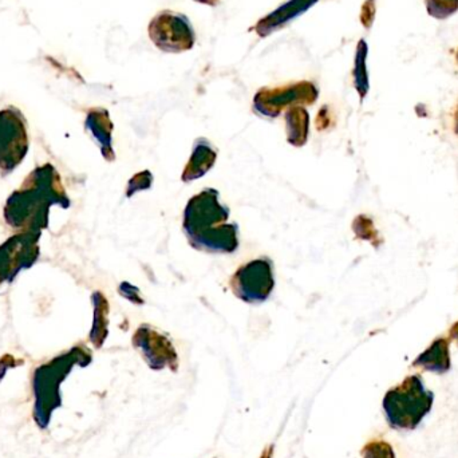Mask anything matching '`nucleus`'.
Instances as JSON below:
<instances>
[{
  "mask_svg": "<svg viewBox=\"0 0 458 458\" xmlns=\"http://www.w3.org/2000/svg\"><path fill=\"white\" fill-rule=\"evenodd\" d=\"M70 206L61 176L53 165L38 166L5 201L4 220L18 233H40L48 225L50 207Z\"/></svg>",
  "mask_w": 458,
  "mask_h": 458,
  "instance_id": "f257e3e1",
  "label": "nucleus"
},
{
  "mask_svg": "<svg viewBox=\"0 0 458 458\" xmlns=\"http://www.w3.org/2000/svg\"><path fill=\"white\" fill-rule=\"evenodd\" d=\"M228 209L220 203L216 191H203L191 199L184 214L191 244L206 252H233L239 245L237 228L228 225Z\"/></svg>",
  "mask_w": 458,
  "mask_h": 458,
  "instance_id": "f03ea898",
  "label": "nucleus"
},
{
  "mask_svg": "<svg viewBox=\"0 0 458 458\" xmlns=\"http://www.w3.org/2000/svg\"><path fill=\"white\" fill-rule=\"evenodd\" d=\"M91 352L83 344H77L67 352L56 355L53 360L35 369L31 377L32 420L38 429L46 430L50 427L54 411L62 408L61 386L75 366L86 368L90 365Z\"/></svg>",
  "mask_w": 458,
  "mask_h": 458,
  "instance_id": "7ed1b4c3",
  "label": "nucleus"
},
{
  "mask_svg": "<svg viewBox=\"0 0 458 458\" xmlns=\"http://www.w3.org/2000/svg\"><path fill=\"white\" fill-rule=\"evenodd\" d=\"M435 394L425 389L420 376H411L386 393L384 411L387 424L395 430H413L432 411Z\"/></svg>",
  "mask_w": 458,
  "mask_h": 458,
  "instance_id": "20e7f679",
  "label": "nucleus"
},
{
  "mask_svg": "<svg viewBox=\"0 0 458 458\" xmlns=\"http://www.w3.org/2000/svg\"><path fill=\"white\" fill-rule=\"evenodd\" d=\"M27 123L21 110H0V174L15 171L29 152Z\"/></svg>",
  "mask_w": 458,
  "mask_h": 458,
  "instance_id": "39448f33",
  "label": "nucleus"
},
{
  "mask_svg": "<svg viewBox=\"0 0 458 458\" xmlns=\"http://www.w3.org/2000/svg\"><path fill=\"white\" fill-rule=\"evenodd\" d=\"M152 42L164 53H182L195 45V31L188 18L172 11H163L149 24Z\"/></svg>",
  "mask_w": 458,
  "mask_h": 458,
  "instance_id": "423d86ee",
  "label": "nucleus"
},
{
  "mask_svg": "<svg viewBox=\"0 0 458 458\" xmlns=\"http://www.w3.org/2000/svg\"><path fill=\"white\" fill-rule=\"evenodd\" d=\"M234 295L247 303H263L274 290V271L271 261L258 259L237 269L232 277Z\"/></svg>",
  "mask_w": 458,
  "mask_h": 458,
  "instance_id": "0eeeda50",
  "label": "nucleus"
},
{
  "mask_svg": "<svg viewBox=\"0 0 458 458\" xmlns=\"http://www.w3.org/2000/svg\"><path fill=\"white\" fill-rule=\"evenodd\" d=\"M40 233H16L0 245V285L11 283L19 272L29 268L39 256Z\"/></svg>",
  "mask_w": 458,
  "mask_h": 458,
  "instance_id": "6e6552de",
  "label": "nucleus"
},
{
  "mask_svg": "<svg viewBox=\"0 0 458 458\" xmlns=\"http://www.w3.org/2000/svg\"><path fill=\"white\" fill-rule=\"evenodd\" d=\"M318 90L312 83L299 82L284 88L263 89L256 94L253 107L268 117H276L285 107L310 105L317 99Z\"/></svg>",
  "mask_w": 458,
  "mask_h": 458,
  "instance_id": "1a4fd4ad",
  "label": "nucleus"
},
{
  "mask_svg": "<svg viewBox=\"0 0 458 458\" xmlns=\"http://www.w3.org/2000/svg\"><path fill=\"white\" fill-rule=\"evenodd\" d=\"M133 344L142 352V357L153 370H163L165 368L176 370V350L165 336L161 335L149 326H142L137 330Z\"/></svg>",
  "mask_w": 458,
  "mask_h": 458,
  "instance_id": "9d476101",
  "label": "nucleus"
},
{
  "mask_svg": "<svg viewBox=\"0 0 458 458\" xmlns=\"http://www.w3.org/2000/svg\"><path fill=\"white\" fill-rule=\"evenodd\" d=\"M317 2L318 0H290L274 13L267 15L266 18L261 19L255 26L256 32L260 37L272 34V32L277 31V30L285 26L288 21H293L301 13H306Z\"/></svg>",
  "mask_w": 458,
  "mask_h": 458,
  "instance_id": "9b49d317",
  "label": "nucleus"
},
{
  "mask_svg": "<svg viewBox=\"0 0 458 458\" xmlns=\"http://www.w3.org/2000/svg\"><path fill=\"white\" fill-rule=\"evenodd\" d=\"M413 368L432 371L436 374H445L451 369V352L449 339L438 338L430 344L413 362Z\"/></svg>",
  "mask_w": 458,
  "mask_h": 458,
  "instance_id": "f8f14e48",
  "label": "nucleus"
},
{
  "mask_svg": "<svg viewBox=\"0 0 458 458\" xmlns=\"http://www.w3.org/2000/svg\"><path fill=\"white\" fill-rule=\"evenodd\" d=\"M86 128L93 134L94 139L101 147L102 155L106 160H113L112 131L113 123L109 113L105 109H93L86 117Z\"/></svg>",
  "mask_w": 458,
  "mask_h": 458,
  "instance_id": "ddd939ff",
  "label": "nucleus"
},
{
  "mask_svg": "<svg viewBox=\"0 0 458 458\" xmlns=\"http://www.w3.org/2000/svg\"><path fill=\"white\" fill-rule=\"evenodd\" d=\"M215 160H216V153L212 149L209 142L199 140V142H196L192 157H191L187 169L182 174V179H184V182H192V180L199 179L212 168Z\"/></svg>",
  "mask_w": 458,
  "mask_h": 458,
  "instance_id": "4468645a",
  "label": "nucleus"
},
{
  "mask_svg": "<svg viewBox=\"0 0 458 458\" xmlns=\"http://www.w3.org/2000/svg\"><path fill=\"white\" fill-rule=\"evenodd\" d=\"M94 301V323L90 333V342L96 349L104 344L107 336V301L99 293L93 295Z\"/></svg>",
  "mask_w": 458,
  "mask_h": 458,
  "instance_id": "2eb2a0df",
  "label": "nucleus"
},
{
  "mask_svg": "<svg viewBox=\"0 0 458 458\" xmlns=\"http://www.w3.org/2000/svg\"><path fill=\"white\" fill-rule=\"evenodd\" d=\"M287 121L288 139L293 145H303L309 133V114L301 106L291 107L285 114Z\"/></svg>",
  "mask_w": 458,
  "mask_h": 458,
  "instance_id": "dca6fc26",
  "label": "nucleus"
},
{
  "mask_svg": "<svg viewBox=\"0 0 458 458\" xmlns=\"http://www.w3.org/2000/svg\"><path fill=\"white\" fill-rule=\"evenodd\" d=\"M366 59H368V43L360 39L358 43L357 55H355L354 66V82L360 98H365L369 91V74L368 66H366Z\"/></svg>",
  "mask_w": 458,
  "mask_h": 458,
  "instance_id": "f3484780",
  "label": "nucleus"
},
{
  "mask_svg": "<svg viewBox=\"0 0 458 458\" xmlns=\"http://www.w3.org/2000/svg\"><path fill=\"white\" fill-rule=\"evenodd\" d=\"M425 5L428 13L438 21L451 18L458 11V0H425Z\"/></svg>",
  "mask_w": 458,
  "mask_h": 458,
  "instance_id": "a211bd4d",
  "label": "nucleus"
},
{
  "mask_svg": "<svg viewBox=\"0 0 458 458\" xmlns=\"http://www.w3.org/2000/svg\"><path fill=\"white\" fill-rule=\"evenodd\" d=\"M354 231L358 237L363 240H369L373 242L376 247H378L382 240L379 239L378 232L374 228L373 222L369 217L360 216L354 222Z\"/></svg>",
  "mask_w": 458,
  "mask_h": 458,
  "instance_id": "6ab92c4d",
  "label": "nucleus"
},
{
  "mask_svg": "<svg viewBox=\"0 0 458 458\" xmlns=\"http://www.w3.org/2000/svg\"><path fill=\"white\" fill-rule=\"evenodd\" d=\"M363 458H395L394 451H393L390 444L381 440L370 441L366 444L362 449Z\"/></svg>",
  "mask_w": 458,
  "mask_h": 458,
  "instance_id": "aec40b11",
  "label": "nucleus"
},
{
  "mask_svg": "<svg viewBox=\"0 0 458 458\" xmlns=\"http://www.w3.org/2000/svg\"><path fill=\"white\" fill-rule=\"evenodd\" d=\"M376 18V0H366L362 5V13H360V21L366 29H370Z\"/></svg>",
  "mask_w": 458,
  "mask_h": 458,
  "instance_id": "412c9836",
  "label": "nucleus"
},
{
  "mask_svg": "<svg viewBox=\"0 0 458 458\" xmlns=\"http://www.w3.org/2000/svg\"><path fill=\"white\" fill-rule=\"evenodd\" d=\"M21 365H23V362H21V360H15L13 355H4V357L0 358V382L4 378L8 369L16 368V366Z\"/></svg>",
  "mask_w": 458,
  "mask_h": 458,
  "instance_id": "4be33fe9",
  "label": "nucleus"
},
{
  "mask_svg": "<svg viewBox=\"0 0 458 458\" xmlns=\"http://www.w3.org/2000/svg\"><path fill=\"white\" fill-rule=\"evenodd\" d=\"M449 341H454L458 346V322L454 323L449 330Z\"/></svg>",
  "mask_w": 458,
  "mask_h": 458,
  "instance_id": "5701e85b",
  "label": "nucleus"
},
{
  "mask_svg": "<svg viewBox=\"0 0 458 458\" xmlns=\"http://www.w3.org/2000/svg\"><path fill=\"white\" fill-rule=\"evenodd\" d=\"M272 456H274V448H272V446H268V448L264 449L260 458H272Z\"/></svg>",
  "mask_w": 458,
  "mask_h": 458,
  "instance_id": "b1692460",
  "label": "nucleus"
},
{
  "mask_svg": "<svg viewBox=\"0 0 458 458\" xmlns=\"http://www.w3.org/2000/svg\"><path fill=\"white\" fill-rule=\"evenodd\" d=\"M196 2L204 3V4L215 5L219 0H196Z\"/></svg>",
  "mask_w": 458,
  "mask_h": 458,
  "instance_id": "393cba45",
  "label": "nucleus"
},
{
  "mask_svg": "<svg viewBox=\"0 0 458 458\" xmlns=\"http://www.w3.org/2000/svg\"><path fill=\"white\" fill-rule=\"evenodd\" d=\"M454 131H456L458 136V109L456 114H454Z\"/></svg>",
  "mask_w": 458,
  "mask_h": 458,
  "instance_id": "a878e982",
  "label": "nucleus"
},
{
  "mask_svg": "<svg viewBox=\"0 0 458 458\" xmlns=\"http://www.w3.org/2000/svg\"><path fill=\"white\" fill-rule=\"evenodd\" d=\"M456 62H457V64H458V50H457V53H456Z\"/></svg>",
  "mask_w": 458,
  "mask_h": 458,
  "instance_id": "bb28decb",
  "label": "nucleus"
}]
</instances>
